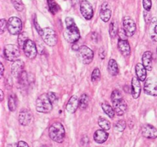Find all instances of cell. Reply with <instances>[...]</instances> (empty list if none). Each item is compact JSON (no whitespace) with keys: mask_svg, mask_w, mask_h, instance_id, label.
Masks as SVG:
<instances>
[{"mask_svg":"<svg viewBox=\"0 0 157 147\" xmlns=\"http://www.w3.org/2000/svg\"><path fill=\"white\" fill-rule=\"evenodd\" d=\"M126 126H127L126 121L124 119H120L114 124V129L118 132H123L125 130Z\"/></svg>","mask_w":157,"mask_h":147,"instance_id":"32","label":"cell"},{"mask_svg":"<svg viewBox=\"0 0 157 147\" xmlns=\"http://www.w3.org/2000/svg\"><path fill=\"white\" fill-rule=\"evenodd\" d=\"M118 27L116 21H112L111 24L110 25V31H109V33L111 38H114L116 37L117 34L118 33Z\"/></svg>","mask_w":157,"mask_h":147,"instance_id":"31","label":"cell"},{"mask_svg":"<svg viewBox=\"0 0 157 147\" xmlns=\"http://www.w3.org/2000/svg\"><path fill=\"white\" fill-rule=\"evenodd\" d=\"M4 74V66H3L2 63H1V76L2 77Z\"/></svg>","mask_w":157,"mask_h":147,"instance_id":"43","label":"cell"},{"mask_svg":"<svg viewBox=\"0 0 157 147\" xmlns=\"http://www.w3.org/2000/svg\"><path fill=\"white\" fill-rule=\"evenodd\" d=\"M28 34L26 32H21V33L18 35V42L19 44L20 47H22L24 46V44H25L26 41H28Z\"/></svg>","mask_w":157,"mask_h":147,"instance_id":"30","label":"cell"},{"mask_svg":"<svg viewBox=\"0 0 157 147\" xmlns=\"http://www.w3.org/2000/svg\"><path fill=\"white\" fill-rule=\"evenodd\" d=\"M142 134L147 139L157 138V129L150 124H144L142 127Z\"/></svg>","mask_w":157,"mask_h":147,"instance_id":"13","label":"cell"},{"mask_svg":"<svg viewBox=\"0 0 157 147\" xmlns=\"http://www.w3.org/2000/svg\"><path fill=\"white\" fill-rule=\"evenodd\" d=\"M65 23L67 27H69V26H71L75 24V21H74V19L71 18V17H67L65 19Z\"/></svg>","mask_w":157,"mask_h":147,"instance_id":"39","label":"cell"},{"mask_svg":"<svg viewBox=\"0 0 157 147\" xmlns=\"http://www.w3.org/2000/svg\"><path fill=\"white\" fill-rule=\"evenodd\" d=\"M5 58L9 61H15L20 56L19 47L15 44H7L4 47Z\"/></svg>","mask_w":157,"mask_h":147,"instance_id":"5","label":"cell"},{"mask_svg":"<svg viewBox=\"0 0 157 147\" xmlns=\"http://www.w3.org/2000/svg\"><path fill=\"white\" fill-rule=\"evenodd\" d=\"M143 6L146 11H150L152 8V0H143Z\"/></svg>","mask_w":157,"mask_h":147,"instance_id":"36","label":"cell"},{"mask_svg":"<svg viewBox=\"0 0 157 147\" xmlns=\"http://www.w3.org/2000/svg\"><path fill=\"white\" fill-rule=\"evenodd\" d=\"M142 64L147 68V70H152L153 69V55L150 51H145L142 57Z\"/></svg>","mask_w":157,"mask_h":147,"instance_id":"18","label":"cell"},{"mask_svg":"<svg viewBox=\"0 0 157 147\" xmlns=\"http://www.w3.org/2000/svg\"><path fill=\"white\" fill-rule=\"evenodd\" d=\"M89 104V97L87 94H82L79 100V107L81 110H84L87 107Z\"/></svg>","mask_w":157,"mask_h":147,"instance_id":"28","label":"cell"},{"mask_svg":"<svg viewBox=\"0 0 157 147\" xmlns=\"http://www.w3.org/2000/svg\"><path fill=\"white\" fill-rule=\"evenodd\" d=\"M123 27L127 36L132 37L136 30V25L133 18L130 16H125L123 20Z\"/></svg>","mask_w":157,"mask_h":147,"instance_id":"10","label":"cell"},{"mask_svg":"<svg viewBox=\"0 0 157 147\" xmlns=\"http://www.w3.org/2000/svg\"><path fill=\"white\" fill-rule=\"evenodd\" d=\"M147 68L141 63H138L136 65V74L140 81H145L147 80Z\"/></svg>","mask_w":157,"mask_h":147,"instance_id":"22","label":"cell"},{"mask_svg":"<svg viewBox=\"0 0 157 147\" xmlns=\"http://www.w3.org/2000/svg\"><path fill=\"white\" fill-rule=\"evenodd\" d=\"M25 64L21 60H16L13 61L11 66V73L15 77H19L20 75L24 71Z\"/></svg>","mask_w":157,"mask_h":147,"instance_id":"14","label":"cell"},{"mask_svg":"<svg viewBox=\"0 0 157 147\" xmlns=\"http://www.w3.org/2000/svg\"><path fill=\"white\" fill-rule=\"evenodd\" d=\"M48 134L51 139L58 143L64 141L65 136V130L64 126L59 122H55L51 125L48 130Z\"/></svg>","mask_w":157,"mask_h":147,"instance_id":"2","label":"cell"},{"mask_svg":"<svg viewBox=\"0 0 157 147\" xmlns=\"http://www.w3.org/2000/svg\"><path fill=\"white\" fill-rule=\"evenodd\" d=\"M80 32L76 24H73L71 26L67 27L66 30L64 32V38L68 43L75 44L80 39Z\"/></svg>","mask_w":157,"mask_h":147,"instance_id":"4","label":"cell"},{"mask_svg":"<svg viewBox=\"0 0 157 147\" xmlns=\"http://www.w3.org/2000/svg\"><path fill=\"white\" fill-rule=\"evenodd\" d=\"M35 28H36L37 31H38V32L39 33L40 35H41V34H42V32H43V29H41V28L39 27V25H38V22L36 21V20H35Z\"/></svg>","mask_w":157,"mask_h":147,"instance_id":"41","label":"cell"},{"mask_svg":"<svg viewBox=\"0 0 157 147\" xmlns=\"http://www.w3.org/2000/svg\"><path fill=\"white\" fill-rule=\"evenodd\" d=\"M17 145H18V144H10V145H8V147H17Z\"/></svg>","mask_w":157,"mask_h":147,"instance_id":"45","label":"cell"},{"mask_svg":"<svg viewBox=\"0 0 157 147\" xmlns=\"http://www.w3.org/2000/svg\"><path fill=\"white\" fill-rule=\"evenodd\" d=\"M111 101L117 115L122 116L126 113L127 109V104L124 100L121 93L118 90H114L112 92Z\"/></svg>","mask_w":157,"mask_h":147,"instance_id":"1","label":"cell"},{"mask_svg":"<svg viewBox=\"0 0 157 147\" xmlns=\"http://www.w3.org/2000/svg\"><path fill=\"white\" fill-rule=\"evenodd\" d=\"M48 95L49 98H50L52 104H57V102H58V98H57L56 94H55V93H53V92H49V93H48Z\"/></svg>","mask_w":157,"mask_h":147,"instance_id":"38","label":"cell"},{"mask_svg":"<svg viewBox=\"0 0 157 147\" xmlns=\"http://www.w3.org/2000/svg\"><path fill=\"white\" fill-rule=\"evenodd\" d=\"M131 93L134 99H137L141 93V84L140 81L137 78V77H133L131 83Z\"/></svg>","mask_w":157,"mask_h":147,"instance_id":"17","label":"cell"},{"mask_svg":"<svg viewBox=\"0 0 157 147\" xmlns=\"http://www.w3.org/2000/svg\"><path fill=\"white\" fill-rule=\"evenodd\" d=\"M78 55L81 62L84 64H89L94 59L93 51L88 47L83 45L78 48Z\"/></svg>","mask_w":157,"mask_h":147,"instance_id":"7","label":"cell"},{"mask_svg":"<svg viewBox=\"0 0 157 147\" xmlns=\"http://www.w3.org/2000/svg\"><path fill=\"white\" fill-rule=\"evenodd\" d=\"M150 38L154 42H157V18H153L150 24Z\"/></svg>","mask_w":157,"mask_h":147,"instance_id":"23","label":"cell"},{"mask_svg":"<svg viewBox=\"0 0 157 147\" xmlns=\"http://www.w3.org/2000/svg\"><path fill=\"white\" fill-rule=\"evenodd\" d=\"M8 31L12 35H19L22 28V23L20 18L11 17L8 21Z\"/></svg>","mask_w":157,"mask_h":147,"instance_id":"8","label":"cell"},{"mask_svg":"<svg viewBox=\"0 0 157 147\" xmlns=\"http://www.w3.org/2000/svg\"><path fill=\"white\" fill-rule=\"evenodd\" d=\"M100 78H101V71H100L99 69L97 67L94 70H93L91 74V81L95 82V81H99Z\"/></svg>","mask_w":157,"mask_h":147,"instance_id":"34","label":"cell"},{"mask_svg":"<svg viewBox=\"0 0 157 147\" xmlns=\"http://www.w3.org/2000/svg\"><path fill=\"white\" fill-rule=\"evenodd\" d=\"M118 35H119V36H120V39L127 40L128 36H127V33H126V32L124 31V29H123V28L120 29L119 32H118Z\"/></svg>","mask_w":157,"mask_h":147,"instance_id":"37","label":"cell"},{"mask_svg":"<svg viewBox=\"0 0 157 147\" xmlns=\"http://www.w3.org/2000/svg\"><path fill=\"white\" fill-rule=\"evenodd\" d=\"M105 56H106L105 50H104V48H101V50H100V57H101V59H104V58H105Z\"/></svg>","mask_w":157,"mask_h":147,"instance_id":"42","label":"cell"},{"mask_svg":"<svg viewBox=\"0 0 157 147\" xmlns=\"http://www.w3.org/2000/svg\"><path fill=\"white\" fill-rule=\"evenodd\" d=\"M144 92L150 96H157V78L150 77L144 83Z\"/></svg>","mask_w":157,"mask_h":147,"instance_id":"9","label":"cell"},{"mask_svg":"<svg viewBox=\"0 0 157 147\" xmlns=\"http://www.w3.org/2000/svg\"><path fill=\"white\" fill-rule=\"evenodd\" d=\"M6 28H8V21H6V19L2 18L1 21H0V34L4 33L5 31L6 30Z\"/></svg>","mask_w":157,"mask_h":147,"instance_id":"35","label":"cell"},{"mask_svg":"<svg viewBox=\"0 0 157 147\" xmlns=\"http://www.w3.org/2000/svg\"><path fill=\"white\" fill-rule=\"evenodd\" d=\"M17 147H29V145H28L27 142H24V141H19V142H18Z\"/></svg>","mask_w":157,"mask_h":147,"instance_id":"40","label":"cell"},{"mask_svg":"<svg viewBox=\"0 0 157 147\" xmlns=\"http://www.w3.org/2000/svg\"><path fill=\"white\" fill-rule=\"evenodd\" d=\"M108 133L104 130H98L94 134V139L98 143H104L108 139Z\"/></svg>","mask_w":157,"mask_h":147,"instance_id":"21","label":"cell"},{"mask_svg":"<svg viewBox=\"0 0 157 147\" xmlns=\"http://www.w3.org/2000/svg\"><path fill=\"white\" fill-rule=\"evenodd\" d=\"M8 106L10 111L14 112L17 107V100L16 96L14 94H11L9 96V100H8Z\"/></svg>","mask_w":157,"mask_h":147,"instance_id":"26","label":"cell"},{"mask_svg":"<svg viewBox=\"0 0 157 147\" xmlns=\"http://www.w3.org/2000/svg\"><path fill=\"white\" fill-rule=\"evenodd\" d=\"M36 110L39 113H49L52 110L53 104L51 101L48 93L40 95L36 100Z\"/></svg>","mask_w":157,"mask_h":147,"instance_id":"3","label":"cell"},{"mask_svg":"<svg viewBox=\"0 0 157 147\" xmlns=\"http://www.w3.org/2000/svg\"><path fill=\"white\" fill-rule=\"evenodd\" d=\"M12 3H13V6L15 7V9H16L18 12H21L24 9V6H23V3L21 2V0H12Z\"/></svg>","mask_w":157,"mask_h":147,"instance_id":"33","label":"cell"},{"mask_svg":"<svg viewBox=\"0 0 157 147\" xmlns=\"http://www.w3.org/2000/svg\"><path fill=\"white\" fill-rule=\"evenodd\" d=\"M41 36L42 37L44 43L49 46H55L58 42V36L56 32L51 28H44Z\"/></svg>","mask_w":157,"mask_h":147,"instance_id":"6","label":"cell"},{"mask_svg":"<svg viewBox=\"0 0 157 147\" xmlns=\"http://www.w3.org/2000/svg\"><path fill=\"white\" fill-rule=\"evenodd\" d=\"M48 5L49 11L53 15H55L60 10L59 6L55 2V0H48Z\"/></svg>","mask_w":157,"mask_h":147,"instance_id":"27","label":"cell"},{"mask_svg":"<svg viewBox=\"0 0 157 147\" xmlns=\"http://www.w3.org/2000/svg\"><path fill=\"white\" fill-rule=\"evenodd\" d=\"M79 107V100L77 96H72L66 105V110L70 113H75Z\"/></svg>","mask_w":157,"mask_h":147,"instance_id":"19","label":"cell"},{"mask_svg":"<svg viewBox=\"0 0 157 147\" xmlns=\"http://www.w3.org/2000/svg\"><path fill=\"white\" fill-rule=\"evenodd\" d=\"M107 70H108L109 74L112 76H117L119 73V67L114 59H110L108 62V66H107Z\"/></svg>","mask_w":157,"mask_h":147,"instance_id":"24","label":"cell"},{"mask_svg":"<svg viewBox=\"0 0 157 147\" xmlns=\"http://www.w3.org/2000/svg\"><path fill=\"white\" fill-rule=\"evenodd\" d=\"M118 49L124 57H128L130 55V46L127 40H121L118 41Z\"/></svg>","mask_w":157,"mask_h":147,"instance_id":"20","label":"cell"},{"mask_svg":"<svg viewBox=\"0 0 157 147\" xmlns=\"http://www.w3.org/2000/svg\"><path fill=\"white\" fill-rule=\"evenodd\" d=\"M0 93H1V101H2L4 99V93H3L2 90H0Z\"/></svg>","mask_w":157,"mask_h":147,"instance_id":"44","label":"cell"},{"mask_svg":"<svg viewBox=\"0 0 157 147\" xmlns=\"http://www.w3.org/2000/svg\"><path fill=\"white\" fill-rule=\"evenodd\" d=\"M98 125L101 128H102V130H109L110 129V123L105 118L100 117L98 119Z\"/></svg>","mask_w":157,"mask_h":147,"instance_id":"29","label":"cell"},{"mask_svg":"<svg viewBox=\"0 0 157 147\" xmlns=\"http://www.w3.org/2000/svg\"><path fill=\"white\" fill-rule=\"evenodd\" d=\"M81 15L86 20H90L94 16V9L92 5L87 0H82L80 5Z\"/></svg>","mask_w":157,"mask_h":147,"instance_id":"11","label":"cell"},{"mask_svg":"<svg viewBox=\"0 0 157 147\" xmlns=\"http://www.w3.org/2000/svg\"><path fill=\"white\" fill-rule=\"evenodd\" d=\"M40 147H48V146H46V145H42V146H40Z\"/></svg>","mask_w":157,"mask_h":147,"instance_id":"46","label":"cell"},{"mask_svg":"<svg viewBox=\"0 0 157 147\" xmlns=\"http://www.w3.org/2000/svg\"><path fill=\"white\" fill-rule=\"evenodd\" d=\"M101 107H102V109L103 110H104V113H105L110 118L114 117L115 113H115L113 107H112L110 104H107V103H103Z\"/></svg>","mask_w":157,"mask_h":147,"instance_id":"25","label":"cell"},{"mask_svg":"<svg viewBox=\"0 0 157 147\" xmlns=\"http://www.w3.org/2000/svg\"><path fill=\"white\" fill-rule=\"evenodd\" d=\"M32 120V114L29 110L22 109L18 115V122L22 126H28Z\"/></svg>","mask_w":157,"mask_h":147,"instance_id":"15","label":"cell"},{"mask_svg":"<svg viewBox=\"0 0 157 147\" xmlns=\"http://www.w3.org/2000/svg\"><path fill=\"white\" fill-rule=\"evenodd\" d=\"M23 51H24L25 56L29 59H34L38 53L35 43L29 39L26 41V43L23 46Z\"/></svg>","mask_w":157,"mask_h":147,"instance_id":"12","label":"cell"},{"mask_svg":"<svg viewBox=\"0 0 157 147\" xmlns=\"http://www.w3.org/2000/svg\"><path fill=\"white\" fill-rule=\"evenodd\" d=\"M111 9H110L108 3H103L101 7V10H100V17H101V20L104 22H107V21H110V18H111Z\"/></svg>","mask_w":157,"mask_h":147,"instance_id":"16","label":"cell"}]
</instances>
